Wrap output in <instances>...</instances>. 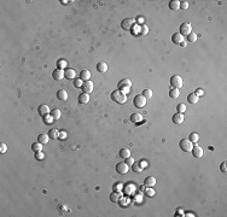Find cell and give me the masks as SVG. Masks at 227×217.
<instances>
[{"instance_id": "19", "label": "cell", "mask_w": 227, "mask_h": 217, "mask_svg": "<svg viewBox=\"0 0 227 217\" xmlns=\"http://www.w3.org/2000/svg\"><path fill=\"white\" fill-rule=\"evenodd\" d=\"M57 98L59 100H62V102H65V100L68 99V93L65 89H59L57 92Z\"/></svg>"}, {"instance_id": "31", "label": "cell", "mask_w": 227, "mask_h": 217, "mask_svg": "<svg viewBox=\"0 0 227 217\" xmlns=\"http://www.w3.org/2000/svg\"><path fill=\"white\" fill-rule=\"evenodd\" d=\"M32 150L34 151V152H38V151H41V150H42V144H40L39 141H38V142H34V144H32Z\"/></svg>"}, {"instance_id": "17", "label": "cell", "mask_w": 227, "mask_h": 217, "mask_svg": "<svg viewBox=\"0 0 227 217\" xmlns=\"http://www.w3.org/2000/svg\"><path fill=\"white\" fill-rule=\"evenodd\" d=\"M79 103L80 104H87L88 102H89V94H87V93H81L79 95Z\"/></svg>"}, {"instance_id": "2", "label": "cell", "mask_w": 227, "mask_h": 217, "mask_svg": "<svg viewBox=\"0 0 227 217\" xmlns=\"http://www.w3.org/2000/svg\"><path fill=\"white\" fill-rule=\"evenodd\" d=\"M146 99L143 94H138V95H135L134 97V99H133V104H134V106L135 108H138V109H143L145 105H146Z\"/></svg>"}, {"instance_id": "6", "label": "cell", "mask_w": 227, "mask_h": 217, "mask_svg": "<svg viewBox=\"0 0 227 217\" xmlns=\"http://www.w3.org/2000/svg\"><path fill=\"white\" fill-rule=\"evenodd\" d=\"M191 32H192V27H191L190 23H183L180 26V34L183 36H187Z\"/></svg>"}, {"instance_id": "4", "label": "cell", "mask_w": 227, "mask_h": 217, "mask_svg": "<svg viewBox=\"0 0 227 217\" xmlns=\"http://www.w3.org/2000/svg\"><path fill=\"white\" fill-rule=\"evenodd\" d=\"M170 86L173 88H181L183 87V78H181L180 76H178V75H174V76L170 77Z\"/></svg>"}, {"instance_id": "30", "label": "cell", "mask_w": 227, "mask_h": 217, "mask_svg": "<svg viewBox=\"0 0 227 217\" xmlns=\"http://www.w3.org/2000/svg\"><path fill=\"white\" fill-rule=\"evenodd\" d=\"M132 168H133V171H135V173H140V171H143V168L144 166H142V163H135L134 162V164L132 165Z\"/></svg>"}, {"instance_id": "13", "label": "cell", "mask_w": 227, "mask_h": 217, "mask_svg": "<svg viewBox=\"0 0 227 217\" xmlns=\"http://www.w3.org/2000/svg\"><path fill=\"white\" fill-rule=\"evenodd\" d=\"M191 152H192L193 157H196V158H201L202 156H203V148H202L201 146H193L192 150H191Z\"/></svg>"}, {"instance_id": "22", "label": "cell", "mask_w": 227, "mask_h": 217, "mask_svg": "<svg viewBox=\"0 0 227 217\" xmlns=\"http://www.w3.org/2000/svg\"><path fill=\"white\" fill-rule=\"evenodd\" d=\"M169 9L173 10V11H178L180 9V1L179 0H171L169 3Z\"/></svg>"}, {"instance_id": "16", "label": "cell", "mask_w": 227, "mask_h": 217, "mask_svg": "<svg viewBox=\"0 0 227 217\" xmlns=\"http://www.w3.org/2000/svg\"><path fill=\"white\" fill-rule=\"evenodd\" d=\"M80 78L82 80V81L85 82V81H89V78H91V73H89V70H81V73H80Z\"/></svg>"}, {"instance_id": "18", "label": "cell", "mask_w": 227, "mask_h": 217, "mask_svg": "<svg viewBox=\"0 0 227 217\" xmlns=\"http://www.w3.org/2000/svg\"><path fill=\"white\" fill-rule=\"evenodd\" d=\"M145 187H154V186L156 185V179L154 177V176H149V177L145 179Z\"/></svg>"}, {"instance_id": "28", "label": "cell", "mask_w": 227, "mask_h": 217, "mask_svg": "<svg viewBox=\"0 0 227 217\" xmlns=\"http://www.w3.org/2000/svg\"><path fill=\"white\" fill-rule=\"evenodd\" d=\"M48 136H50V139H58L59 138V132L56 128H52V129H50Z\"/></svg>"}, {"instance_id": "14", "label": "cell", "mask_w": 227, "mask_h": 217, "mask_svg": "<svg viewBox=\"0 0 227 217\" xmlns=\"http://www.w3.org/2000/svg\"><path fill=\"white\" fill-rule=\"evenodd\" d=\"M64 76H65V78H68V80H75L76 77V74H75V70L74 69H71V68H68V69H65L64 70Z\"/></svg>"}, {"instance_id": "25", "label": "cell", "mask_w": 227, "mask_h": 217, "mask_svg": "<svg viewBox=\"0 0 227 217\" xmlns=\"http://www.w3.org/2000/svg\"><path fill=\"white\" fill-rule=\"evenodd\" d=\"M198 100H199V98H198L195 93H191V94L187 95V102H189L190 104H197Z\"/></svg>"}, {"instance_id": "42", "label": "cell", "mask_w": 227, "mask_h": 217, "mask_svg": "<svg viewBox=\"0 0 227 217\" xmlns=\"http://www.w3.org/2000/svg\"><path fill=\"white\" fill-rule=\"evenodd\" d=\"M126 164H127L128 166H132L133 164H134V159L132 158V157H128V158H126V162H124Z\"/></svg>"}, {"instance_id": "34", "label": "cell", "mask_w": 227, "mask_h": 217, "mask_svg": "<svg viewBox=\"0 0 227 217\" xmlns=\"http://www.w3.org/2000/svg\"><path fill=\"white\" fill-rule=\"evenodd\" d=\"M145 195L146 197H154L155 195V191H154V187H146L145 189Z\"/></svg>"}, {"instance_id": "23", "label": "cell", "mask_w": 227, "mask_h": 217, "mask_svg": "<svg viewBox=\"0 0 227 217\" xmlns=\"http://www.w3.org/2000/svg\"><path fill=\"white\" fill-rule=\"evenodd\" d=\"M97 70L99 73H107L108 71V64L104 62H99L97 64Z\"/></svg>"}, {"instance_id": "12", "label": "cell", "mask_w": 227, "mask_h": 217, "mask_svg": "<svg viewBox=\"0 0 227 217\" xmlns=\"http://www.w3.org/2000/svg\"><path fill=\"white\" fill-rule=\"evenodd\" d=\"M171 41L176 45H181L184 42V36L180 33H175V34L171 35Z\"/></svg>"}, {"instance_id": "41", "label": "cell", "mask_w": 227, "mask_h": 217, "mask_svg": "<svg viewBox=\"0 0 227 217\" xmlns=\"http://www.w3.org/2000/svg\"><path fill=\"white\" fill-rule=\"evenodd\" d=\"M180 9L181 10H187L189 9V3L187 1H180Z\"/></svg>"}, {"instance_id": "40", "label": "cell", "mask_w": 227, "mask_h": 217, "mask_svg": "<svg viewBox=\"0 0 227 217\" xmlns=\"http://www.w3.org/2000/svg\"><path fill=\"white\" fill-rule=\"evenodd\" d=\"M35 158L38 160H42L45 158V154L42 153V151H38V152H35Z\"/></svg>"}, {"instance_id": "46", "label": "cell", "mask_w": 227, "mask_h": 217, "mask_svg": "<svg viewBox=\"0 0 227 217\" xmlns=\"http://www.w3.org/2000/svg\"><path fill=\"white\" fill-rule=\"evenodd\" d=\"M58 139H60V140L67 139V133H65V132H59V138Z\"/></svg>"}, {"instance_id": "11", "label": "cell", "mask_w": 227, "mask_h": 217, "mask_svg": "<svg viewBox=\"0 0 227 217\" xmlns=\"http://www.w3.org/2000/svg\"><path fill=\"white\" fill-rule=\"evenodd\" d=\"M184 119H185L184 115L183 113H179V112L171 116V121H173L174 124H181V123L184 122Z\"/></svg>"}, {"instance_id": "33", "label": "cell", "mask_w": 227, "mask_h": 217, "mask_svg": "<svg viewBox=\"0 0 227 217\" xmlns=\"http://www.w3.org/2000/svg\"><path fill=\"white\" fill-rule=\"evenodd\" d=\"M198 139H199V136H198L197 133H191L190 136H189V140L191 141V142H197Z\"/></svg>"}, {"instance_id": "10", "label": "cell", "mask_w": 227, "mask_h": 217, "mask_svg": "<svg viewBox=\"0 0 227 217\" xmlns=\"http://www.w3.org/2000/svg\"><path fill=\"white\" fill-rule=\"evenodd\" d=\"M52 77L54 80H57V81H60V80H63L65 76H64V70L63 69H57L54 70L52 73Z\"/></svg>"}, {"instance_id": "7", "label": "cell", "mask_w": 227, "mask_h": 217, "mask_svg": "<svg viewBox=\"0 0 227 217\" xmlns=\"http://www.w3.org/2000/svg\"><path fill=\"white\" fill-rule=\"evenodd\" d=\"M128 170H129V166L126 164L124 162H122V163H117L116 164V171H117L118 174H121V175H124V174H127L128 173Z\"/></svg>"}, {"instance_id": "1", "label": "cell", "mask_w": 227, "mask_h": 217, "mask_svg": "<svg viewBox=\"0 0 227 217\" xmlns=\"http://www.w3.org/2000/svg\"><path fill=\"white\" fill-rule=\"evenodd\" d=\"M111 99L117 104H124L126 100H127V95H126V93H123V90L117 89L111 93Z\"/></svg>"}, {"instance_id": "27", "label": "cell", "mask_w": 227, "mask_h": 217, "mask_svg": "<svg viewBox=\"0 0 227 217\" xmlns=\"http://www.w3.org/2000/svg\"><path fill=\"white\" fill-rule=\"evenodd\" d=\"M180 95V92H179V89L178 88H173L171 87L170 88V90H169V97L171 98V99H176Z\"/></svg>"}, {"instance_id": "39", "label": "cell", "mask_w": 227, "mask_h": 217, "mask_svg": "<svg viewBox=\"0 0 227 217\" xmlns=\"http://www.w3.org/2000/svg\"><path fill=\"white\" fill-rule=\"evenodd\" d=\"M176 110H178V112H179V113H184L185 111H186L185 104H179L178 106H176Z\"/></svg>"}, {"instance_id": "35", "label": "cell", "mask_w": 227, "mask_h": 217, "mask_svg": "<svg viewBox=\"0 0 227 217\" xmlns=\"http://www.w3.org/2000/svg\"><path fill=\"white\" fill-rule=\"evenodd\" d=\"M57 67H58V69H65V67H67V60L65 59H59L58 62H57Z\"/></svg>"}, {"instance_id": "29", "label": "cell", "mask_w": 227, "mask_h": 217, "mask_svg": "<svg viewBox=\"0 0 227 217\" xmlns=\"http://www.w3.org/2000/svg\"><path fill=\"white\" fill-rule=\"evenodd\" d=\"M60 115H62V113H60V110H58V109H54V110H52L51 111V116H52V118L53 119H59L60 118Z\"/></svg>"}, {"instance_id": "8", "label": "cell", "mask_w": 227, "mask_h": 217, "mask_svg": "<svg viewBox=\"0 0 227 217\" xmlns=\"http://www.w3.org/2000/svg\"><path fill=\"white\" fill-rule=\"evenodd\" d=\"M81 88H82V90H83V93H87V94H89V93L93 90V88H94L93 82L91 81V80H89V81H85Z\"/></svg>"}, {"instance_id": "44", "label": "cell", "mask_w": 227, "mask_h": 217, "mask_svg": "<svg viewBox=\"0 0 227 217\" xmlns=\"http://www.w3.org/2000/svg\"><path fill=\"white\" fill-rule=\"evenodd\" d=\"M220 170L222 171V173H226L227 171V166H226V162H222L221 163V165H220Z\"/></svg>"}, {"instance_id": "32", "label": "cell", "mask_w": 227, "mask_h": 217, "mask_svg": "<svg viewBox=\"0 0 227 217\" xmlns=\"http://www.w3.org/2000/svg\"><path fill=\"white\" fill-rule=\"evenodd\" d=\"M196 40H197V34L191 32L189 35H187V41L189 42H196Z\"/></svg>"}, {"instance_id": "20", "label": "cell", "mask_w": 227, "mask_h": 217, "mask_svg": "<svg viewBox=\"0 0 227 217\" xmlns=\"http://www.w3.org/2000/svg\"><path fill=\"white\" fill-rule=\"evenodd\" d=\"M121 198H122V194H121V192L120 191H114L113 193H111V195H110V200L111 201H118Z\"/></svg>"}, {"instance_id": "45", "label": "cell", "mask_w": 227, "mask_h": 217, "mask_svg": "<svg viewBox=\"0 0 227 217\" xmlns=\"http://www.w3.org/2000/svg\"><path fill=\"white\" fill-rule=\"evenodd\" d=\"M6 150H7L6 145H5V144H0V152H1V153H5V152H6Z\"/></svg>"}, {"instance_id": "3", "label": "cell", "mask_w": 227, "mask_h": 217, "mask_svg": "<svg viewBox=\"0 0 227 217\" xmlns=\"http://www.w3.org/2000/svg\"><path fill=\"white\" fill-rule=\"evenodd\" d=\"M179 146H180L181 150L185 151V152H191V150H192V147H193V142H191L189 139H183L180 141Z\"/></svg>"}, {"instance_id": "21", "label": "cell", "mask_w": 227, "mask_h": 217, "mask_svg": "<svg viewBox=\"0 0 227 217\" xmlns=\"http://www.w3.org/2000/svg\"><path fill=\"white\" fill-rule=\"evenodd\" d=\"M48 140H50L48 134H40L38 136V141H39L40 144H42V145H46L48 142Z\"/></svg>"}, {"instance_id": "37", "label": "cell", "mask_w": 227, "mask_h": 217, "mask_svg": "<svg viewBox=\"0 0 227 217\" xmlns=\"http://www.w3.org/2000/svg\"><path fill=\"white\" fill-rule=\"evenodd\" d=\"M82 84H83V81H82L81 78H75V80H74V86H75L76 88H81Z\"/></svg>"}, {"instance_id": "47", "label": "cell", "mask_w": 227, "mask_h": 217, "mask_svg": "<svg viewBox=\"0 0 227 217\" xmlns=\"http://www.w3.org/2000/svg\"><path fill=\"white\" fill-rule=\"evenodd\" d=\"M115 186H116V187H115V191H121V189H122V188H123V185H122V183H121V182H118V183H116Z\"/></svg>"}, {"instance_id": "43", "label": "cell", "mask_w": 227, "mask_h": 217, "mask_svg": "<svg viewBox=\"0 0 227 217\" xmlns=\"http://www.w3.org/2000/svg\"><path fill=\"white\" fill-rule=\"evenodd\" d=\"M195 94H196V95H197V97L199 98V97H202V95L204 94V92H203V89L197 88V89H196V92H195Z\"/></svg>"}, {"instance_id": "36", "label": "cell", "mask_w": 227, "mask_h": 217, "mask_svg": "<svg viewBox=\"0 0 227 217\" xmlns=\"http://www.w3.org/2000/svg\"><path fill=\"white\" fill-rule=\"evenodd\" d=\"M143 95H144L146 99H150L151 97H152V90L149 89V88H146V89L143 90Z\"/></svg>"}, {"instance_id": "5", "label": "cell", "mask_w": 227, "mask_h": 217, "mask_svg": "<svg viewBox=\"0 0 227 217\" xmlns=\"http://www.w3.org/2000/svg\"><path fill=\"white\" fill-rule=\"evenodd\" d=\"M134 24H135L134 18H126V19H123V22L121 23V28H122L123 30H130L133 28Z\"/></svg>"}, {"instance_id": "38", "label": "cell", "mask_w": 227, "mask_h": 217, "mask_svg": "<svg viewBox=\"0 0 227 217\" xmlns=\"http://www.w3.org/2000/svg\"><path fill=\"white\" fill-rule=\"evenodd\" d=\"M148 33H149V27L146 26V24H143L142 30H140V35H143V36H145V35H148Z\"/></svg>"}, {"instance_id": "9", "label": "cell", "mask_w": 227, "mask_h": 217, "mask_svg": "<svg viewBox=\"0 0 227 217\" xmlns=\"http://www.w3.org/2000/svg\"><path fill=\"white\" fill-rule=\"evenodd\" d=\"M117 87H118V89L130 88V87H132V82H130V80H129V78H123V80H121V81L118 82Z\"/></svg>"}, {"instance_id": "15", "label": "cell", "mask_w": 227, "mask_h": 217, "mask_svg": "<svg viewBox=\"0 0 227 217\" xmlns=\"http://www.w3.org/2000/svg\"><path fill=\"white\" fill-rule=\"evenodd\" d=\"M48 113H51V111H50V108L47 106V105H40L39 106V115L42 116V117H46V116Z\"/></svg>"}, {"instance_id": "24", "label": "cell", "mask_w": 227, "mask_h": 217, "mask_svg": "<svg viewBox=\"0 0 227 217\" xmlns=\"http://www.w3.org/2000/svg\"><path fill=\"white\" fill-rule=\"evenodd\" d=\"M120 157L121 158H123V159H126V158H128V157H130V151L128 150V148H126V147H123V148H121L120 150Z\"/></svg>"}, {"instance_id": "26", "label": "cell", "mask_w": 227, "mask_h": 217, "mask_svg": "<svg viewBox=\"0 0 227 217\" xmlns=\"http://www.w3.org/2000/svg\"><path fill=\"white\" fill-rule=\"evenodd\" d=\"M130 121H132L133 123H139L143 121V116L140 113H133L132 116H130Z\"/></svg>"}]
</instances>
